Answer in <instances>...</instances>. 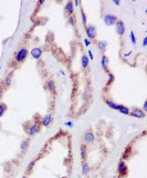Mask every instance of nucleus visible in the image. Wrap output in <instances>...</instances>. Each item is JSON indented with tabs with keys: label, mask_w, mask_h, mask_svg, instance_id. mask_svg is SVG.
Returning a JSON list of instances; mask_svg holds the SVG:
<instances>
[{
	"label": "nucleus",
	"mask_w": 147,
	"mask_h": 178,
	"mask_svg": "<svg viewBox=\"0 0 147 178\" xmlns=\"http://www.w3.org/2000/svg\"><path fill=\"white\" fill-rule=\"evenodd\" d=\"M30 124L31 125H28L27 122H24L23 124V128H24V130H26V133L28 134L29 137H33V136H35L40 130H41V117L39 116V115L37 114L33 117V120L30 121Z\"/></svg>",
	"instance_id": "1"
},
{
	"label": "nucleus",
	"mask_w": 147,
	"mask_h": 178,
	"mask_svg": "<svg viewBox=\"0 0 147 178\" xmlns=\"http://www.w3.org/2000/svg\"><path fill=\"white\" fill-rule=\"evenodd\" d=\"M28 55H29V51L26 47H24V48H21V49L19 50V51H17V54H16V56H14V61H16L18 65L22 64V63L26 61Z\"/></svg>",
	"instance_id": "2"
},
{
	"label": "nucleus",
	"mask_w": 147,
	"mask_h": 178,
	"mask_svg": "<svg viewBox=\"0 0 147 178\" xmlns=\"http://www.w3.org/2000/svg\"><path fill=\"white\" fill-rule=\"evenodd\" d=\"M128 174V167L126 165L125 160H119L117 164V176L119 178H125Z\"/></svg>",
	"instance_id": "3"
},
{
	"label": "nucleus",
	"mask_w": 147,
	"mask_h": 178,
	"mask_svg": "<svg viewBox=\"0 0 147 178\" xmlns=\"http://www.w3.org/2000/svg\"><path fill=\"white\" fill-rule=\"evenodd\" d=\"M83 140L84 144L87 146V145H92L94 140H95V135H94V131L92 130L91 128H89L87 130L84 131V135H83Z\"/></svg>",
	"instance_id": "4"
},
{
	"label": "nucleus",
	"mask_w": 147,
	"mask_h": 178,
	"mask_svg": "<svg viewBox=\"0 0 147 178\" xmlns=\"http://www.w3.org/2000/svg\"><path fill=\"white\" fill-rule=\"evenodd\" d=\"M85 31H86L87 39H95L98 37V29L95 27V25H86Z\"/></svg>",
	"instance_id": "5"
},
{
	"label": "nucleus",
	"mask_w": 147,
	"mask_h": 178,
	"mask_svg": "<svg viewBox=\"0 0 147 178\" xmlns=\"http://www.w3.org/2000/svg\"><path fill=\"white\" fill-rule=\"evenodd\" d=\"M104 22L106 26H115V23L119 21V18L112 14H107L104 16Z\"/></svg>",
	"instance_id": "6"
},
{
	"label": "nucleus",
	"mask_w": 147,
	"mask_h": 178,
	"mask_svg": "<svg viewBox=\"0 0 147 178\" xmlns=\"http://www.w3.org/2000/svg\"><path fill=\"white\" fill-rule=\"evenodd\" d=\"M129 116H132V117H135V118H145V116H146V113H144L140 108H137V107H134L133 109L129 111Z\"/></svg>",
	"instance_id": "7"
},
{
	"label": "nucleus",
	"mask_w": 147,
	"mask_h": 178,
	"mask_svg": "<svg viewBox=\"0 0 147 178\" xmlns=\"http://www.w3.org/2000/svg\"><path fill=\"white\" fill-rule=\"evenodd\" d=\"M12 75H14V72H10V74H8L7 76L2 79V81H1V84H0V87H2V88H3V90H7L8 87L11 85Z\"/></svg>",
	"instance_id": "8"
},
{
	"label": "nucleus",
	"mask_w": 147,
	"mask_h": 178,
	"mask_svg": "<svg viewBox=\"0 0 147 178\" xmlns=\"http://www.w3.org/2000/svg\"><path fill=\"white\" fill-rule=\"evenodd\" d=\"M53 120V116L51 113H48V114H45L43 117L41 118V125L42 127H48L51 125V122Z\"/></svg>",
	"instance_id": "9"
},
{
	"label": "nucleus",
	"mask_w": 147,
	"mask_h": 178,
	"mask_svg": "<svg viewBox=\"0 0 147 178\" xmlns=\"http://www.w3.org/2000/svg\"><path fill=\"white\" fill-rule=\"evenodd\" d=\"M115 30H116V34L119 36H124L125 34V25L122 20H119V21L115 23Z\"/></svg>",
	"instance_id": "10"
},
{
	"label": "nucleus",
	"mask_w": 147,
	"mask_h": 178,
	"mask_svg": "<svg viewBox=\"0 0 147 178\" xmlns=\"http://www.w3.org/2000/svg\"><path fill=\"white\" fill-rule=\"evenodd\" d=\"M73 11H74V7H73V2L72 1H68L64 6V12L68 17H70L73 14Z\"/></svg>",
	"instance_id": "11"
},
{
	"label": "nucleus",
	"mask_w": 147,
	"mask_h": 178,
	"mask_svg": "<svg viewBox=\"0 0 147 178\" xmlns=\"http://www.w3.org/2000/svg\"><path fill=\"white\" fill-rule=\"evenodd\" d=\"M30 55L32 56V58H35V59H39L42 56V49L40 47H35V48H33V49L31 50Z\"/></svg>",
	"instance_id": "12"
},
{
	"label": "nucleus",
	"mask_w": 147,
	"mask_h": 178,
	"mask_svg": "<svg viewBox=\"0 0 147 178\" xmlns=\"http://www.w3.org/2000/svg\"><path fill=\"white\" fill-rule=\"evenodd\" d=\"M29 145H30V138H26V139H23V140L21 142V145H20L21 153H26V151L28 150Z\"/></svg>",
	"instance_id": "13"
},
{
	"label": "nucleus",
	"mask_w": 147,
	"mask_h": 178,
	"mask_svg": "<svg viewBox=\"0 0 147 178\" xmlns=\"http://www.w3.org/2000/svg\"><path fill=\"white\" fill-rule=\"evenodd\" d=\"M81 158L83 162H86V158H87V146L85 144L81 145Z\"/></svg>",
	"instance_id": "14"
},
{
	"label": "nucleus",
	"mask_w": 147,
	"mask_h": 178,
	"mask_svg": "<svg viewBox=\"0 0 147 178\" xmlns=\"http://www.w3.org/2000/svg\"><path fill=\"white\" fill-rule=\"evenodd\" d=\"M96 46H98V50L102 52V54H104L105 51H106V48H107V43L106 41H103V40H100L96 43Z\"/></svg>",
	"instance_id": "15"
},
{
	"label": "nucleus",
	"mask_w": 147,
	"mask_h": 178,
	"mask_svg": "<svg viewBox=\"0 0 147 178\" xmlns=\"http://www.w3.org/2000/svg\"><path fill=\"white\" fill-rule=\"evenodd\" d=\"M101 63H102V67H103V69L108 72V63H110L108 57L105 56V55H103V56H102V60H101Z\"/></svg>",
	"instance_id": "16"
},
{
	"label": "nucleus",
	"mask_w": 147,
	"mask_h": 178,
	"mask_svg": "<svg viewBox=\"0 0 147 178\" xmlns=\"http://www.w3.org/2000/svg\"><path fill=\"white\" fill-rule=\"evenodd\" d=\"M47 86H48V90H49L51 93H56V82L53 80H48L47 82Z\"/></svg>",
	"instance_id": "17"
},
{
	"label": "nucleus",
	"mask_w": 147,
	"mask_h": 178,
	"mask_svg": "<svg viewBox=\"0 0 147 178\" xmlns=\"http://www.w3.org/2000/svg\"><path fill=\"white\" fill-rule=\"evenodd\" d=\"M91 171V167L87 162H82V174L83 175H87Z\"/></svg>",
	"instance_id": "18"
},
{
	"label": "nucleus",
	"mask_w": 147,
	"mask_h": 178,
	"mask_svg": "<svg viewBox=\"0 0 147 178\" xmlns=\"http://www.w3.org/2000/svg\"><path fill=\"white\" fill-rule=\"evenodd\" d=\"M104 101H105V104L110 107L111 109H114V110H117V109H119V105H117V104H115V102L112 101V100L107 99V98H104Z\"/></svg>",
	"instance_id": "19"
},
{
	"label": "nucleus",
	"mask_w": 147,
	"mask_h": 178,
	"mask_svg": "<svg viewBox=\"0 0 147 178\" xmlns=\"http://www.w3.org/2000/svg\"><path fill=\"white\" fill-rule=\"evenodd\" d=\"M119 110L121 114H123V115H129V107H127L125 106V105H119Z\"/></svg>",
	"instance_id": "20"
},
{
	"label": "nucleus",
	"mask_w": 147,
	"mask_h": 178,
	"mask_svg": "<svg viewBox=\"0 0 147 178\" xmlns=\"http://www.w3.org/2000/svg\"><path fill=\"white\" fill-rule=\"evenodd\" d=\"M81 63H82L83 69H87V68H89V64H90V59L87 58L86 55H83L82 58H81Z\"/></svg>",
	"instance_id": "21"
},
{
	"label": "nucleus",
	"mask_w": 147,
	"mask_h": 178,
	"mask_svg": "<svg viewBox=\"0 0 147 178\" xmlns=\"http://www.w3.org/2000/svg\"><path fill=\"white\" fill-rule=\"evenodd\" d=\"M8 109V106L7 104H5V102H2V101H0V118L3 116V115L6 114V111H7Z\"/></svg>",
	"instance_id": "22"
},
{
	"label": "nucleus",
	"mask_w": 147,
	"mask_h": 178,
	"mask_svg": "<svg viewBox=\"0 0 147 178\" xmlns=\"http://www.w3.org/2000/svg\"><path fill=\"white\" fill-rule=\"evenodd\" d=\"M68 22L70 23L71 26H77V17L74 16V14H72V16H70L69 18H68Z\"/></svg>",
	"instance_id": "23"
},
{
	"label": "nucleus",
	"mask_w": 147,
	"mask_h": 178,
	"mask_svg": "<svg viewBox=\"0 0 147 178\" xmlns=\"http://www.w3.org/2000/svg\"><path fill=\"white\" fill-rule=\"evenodd\" d=\"M35 163H37V160H32V162L28 165V167H27V174H30V173L32 171V169H33V167H35Z\"/></svg>",
	"instance_id": "24"
},
{
	"label": "nucleus",
	"mask_w": 147,
	"mask_h": 178,
	"mask_svg": "<svg viewBox=\"0 0 147 178\" xmlns=\"http://www.w3.org/2000/svg\"><path fill=\"white\" fill-rule=\"evenodd\" d=\"M81 14H82V21H83L84 27H86V16L84 14L83 9H81Z\"/></svg>",
	"instance_id": "25"
},
{
	"label": "nucleus",
	"mask_w": 147,
	"mask_h": 178,
	"mask_svg": "<svg viewBox=\"0 0 147 178\" xmlns=\"http://www.w3.org/2000/svg\"><path fill=\"white\" fill-rule=\"evenodd\" d=\"M131 40H132V43H133V45H136V38H135V35H134L133 30L131 31Z\"/></svg>",
	"instance_id": "26"
},
{
	"label": "nucleus",
	"mask_w": 147,
	"mask_h": 178,
	"mask_svg": "<svg viewBox=\"0 0 147 178\" xmlns=\"http://www.w3.org/2000/svg\"><path fill=\"white\" fill-rule=\"evenodd\" d=\"M142 110H143L144 113H146L147 111V101L146 100L144 101V105H143V109H142Z\"/></svg>",
	"instance_id": "27"
},
{
	"label": "nucleus",
	"mask_w": 147,
	"mask_h": 178,
	"mask_svg": "<svg viewBox=\"0 0 147 178\" xmlns=\"http://www.w3.org/2000/svg\"><path fill=\"white\" fill-rule=\"evenodd\" d=\"M87 54H89V59H90V60H93V59H94V57H93V54H92V50H89V51H87Z\"/></svg>",
	"instance_id": "28"
},
{
	"label": "nucleus",
	"mask_w": 147,
	"mask_h": 178,
	"mask_svg": "<svg viewBox=\"0 0 147 178\" xmlns=\"http://www.w3.org/2000/svg\"><path fill=\"white\" fill-rule=\"evenodd\" d=\"M84 43H85V46H86V47H89L91 43H90V40H89L87 38H84Z\"/></svg>",
	"instance_id": "29"
},
{
	"label": "nucleus",
	"mask_w": 147,
	"mask_h": 178,
	"mask_svg": "<svg viewBox=\"0 0 147 178\" xmlns=\"http://www.w3.org/2000/svg\"><path fill=\"white\" fill-rule=\"evenodd\" d=\"M146 43H147V38L145 37L144 40H143V47H146Z\"/></svg>",
	"instance_id": "30"
},
{
	"label": "nucleus",
	"mask_w": 147,
	"mask_h": 178,
	"mask_svg": "<svg viewBox=\"0 0 147 178\" xmlns=\"http://www.w3.org/2000/svg\"><path fill=\"white\" fill-rule=\"evenodd\" d=\"M113 2H114L116 6H119V5H121V3H119V1H117V0H113Z\"/></svg>",
	"instance_id": "31"
},
{
	"label": "nucleus",
	"mask_w": 147,
	"mask_h": 178,
	"mask_svg": "<svg viewBox=\"0 0 147 178\" xmlns=\"http://www.w3.org/2000/svg\"><path fill=\"white\" fill-rule=\"evenodd\" d=\"M131 54H132V51H129V52H126L125 57H128V56H131Z\"/></svg>",
	"instance_id": "32"
},
{
	"label": "nucleus",
	"mask_w": 147,
	"mask_h": 178,
	"mask_svg": "<svg viewBox=\"0 0 147 178\" xmlns=\"http://www.w3.org/2000/svg\"><path fill=\"white\" fill-rule=\"evenodd\" d=\"M74 5H75V6H79V5H80V1L75 0V1H74Z\"/></svg>",
	"instance_id": "33"
},
{
	"label": "nucleus",
	"mask_w": 147,
	"mask_h": 178,
	"mask_svg": "<svg viewBox=\"0 0 147 178\" xmlns=\"http://www.w3.org/2000/svg\"><path fill=\"white\" fill-rule=\"evenodd\" d=\"M66 126H70V127H72V122H71V121L66 122Z\"/></svg>",
	"instance_id": "34"
},
{
	"label": "nucleus",
	"mask_w": 147,
	"mask_h": 178,
	"mask_svg": "<svg viewBox=\"0 0 147 178\" xmlns=\"http://www.w3.org/2000/svg\"><path fill=\"white\" fill-rule=\"evenodd\" d=\"M23 178H27V177H23Z\"/></svg>",
	"instance_id": "35"
}]
</instances>
